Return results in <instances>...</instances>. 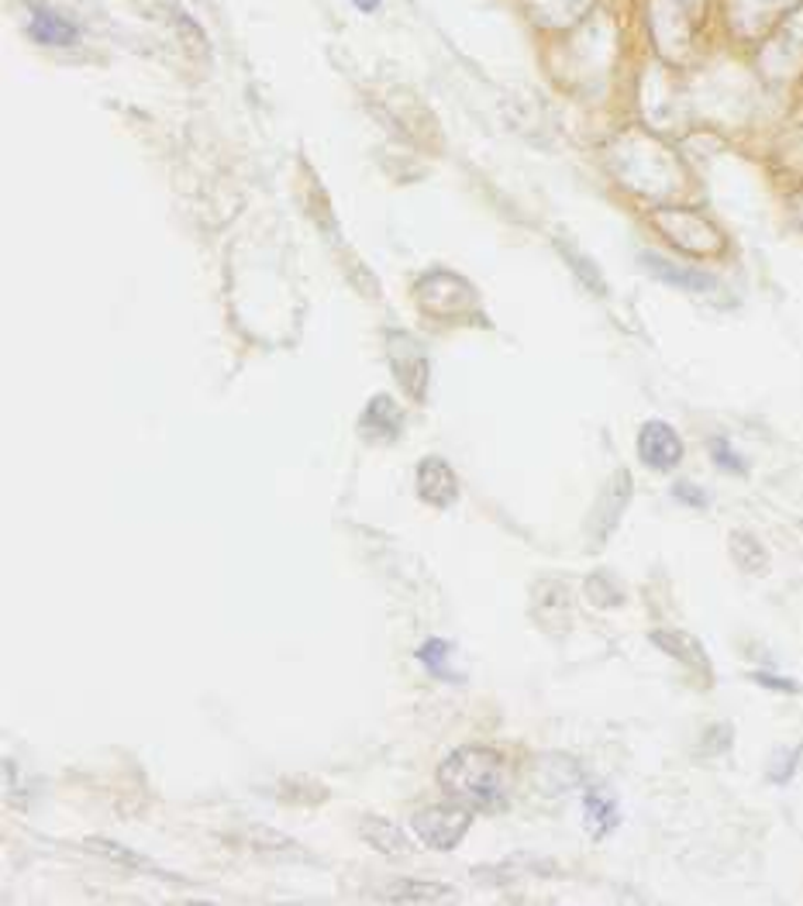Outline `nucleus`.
Returning a JSON list of instances; mask_svg holds the SVG:
<instances>
[{"label": "nucleus", "instance_id": "f257e3e1", "mask_svg": "<svg viewBox=\"0 0 803 906\" xmlns=\"http://www.w3.org/2000/svg\"><path fill=\"white\" fill-rule=\"evenodd\" d=\"M438 780L446 793L473 810L490 814L504 807V762L490 748H459L438 769Z\"/></svg>", "mask_w": 803, "mask_h": 906}, {"label": "nucleus", "instance_id": "f03ea898", "mask_svg": "<svg viewBox=\"0 0 803 906\" xmlns=\"http://www.w3.org/2000/svg\"><path fill=\"white\" fill-rule=\"evenodd\" d=\"M470 824H473V814L465 804H438V807H425L414 814L410 827H414V835H418L428 848L435 851H452L465 831H470Z\"/></svg>", "mask_w": 803, "mask_h": 906}, {"label": "nucleus", "instance_id": "7ed1b4c3", "mask_svg": "<svg viewBox=\"0 0 803 906\" xmlns=\"http://www.w3.org/2000/svg\"><path fill=\"white\" fill-rule=\"evenodd\" d=\"M638 458L656 473H669L683 462V442L672 424L666 421H645L638 431Z\"/></svg>", "mask_w": 803, "mask_h": 906}, {"label": "nucleus", "instance_id": "20e7f679", "mask_svg": "<svg viewBox=\"0 0 803 906\" xmlns=\"http://www.w3.org/2000/svg\"><path fill=\"white\" fill-rule=\"evenodd\" d=\"M418 497L435 507H452L459 497V479L452 473V465L446 458H421L418 465Z\"/></svg>", "mask_w": 803, "mask_h": 906}, {"label": "nucleus", "instance_id": "39448f33", "mask_svg": "<svg viewBox=\"0 0 803 906\" xmlns=\"http://www.w3.org/2000/svg\"><path fill=\"white\" fill-rule=\"evenodd\" d=\"M391 362H394L397 379L421 400L425 386H428V358H425L421 345L404 339V334H391Z\"/></svg>", "mask_w": 803, "mask_h": 906}, {"label": "nucleus", "instance_id": "423d86ee", "mask_svg": "<svg viewBox=\"0 0 803 906\" xmlns=\"http://www.w3.org/2000/svg\"><path fill=\"white\" fill-rule=\"evenodd\" d=\"M29 32H32L35 42H42L48 48H69L76 38H80V24H73L69 18H63L59 11H52V8L32 4Z\"/></svg>", "mask_w": 803, "mask_h": 906}, {"label": "nucleus", "instance_id": "0eeeda50", "mask_svg": "<svg viewBox=\"0 0 803 906\" xmlns=\"http://www.w3.org/2000/svg\"><path fill=\"white\" fill-rule=\"evenodd\" d=\"M649 638H652V644H656L659 652H666L669 659H676L680 665H686V669H693V672H701L704 680H711V662H707V655H704L701 644H696L690 634H683V631H669V628H656Z\"/></svg>", "mask_w": 803, "mask_h": 906}, {"label": "nucleus", "instance_id": "6e6552de", "mask_svg": "<svg viewBox=\"0 0 803 906\" xmlns=\"http://www.w3.org/2000/svg\"><path fill=\"white\" fill-rule=\"evenodd\" d=\"M641 263L649 266L659 279L672 283V287H680V290H690V294H707V290H714V287H717V283H714L707 273H701V269H690V266H680V263H672V258L656 255V252H645V255H641Z\"/></svg>", "mask_w": 803, "mask_h": 906}, {"label": "nucleus", "instance_id": "1a4fd4ad", "mask_svg": "<svg viewBox=\"0 0 803 906\" xmlns=\"http://www.w3.org/2000/svg\"><path fill=\"white\" fill-rule=\"evenodd\" d=\"M404 428V413L391 397H373L366 413H362V434L380 438V442H394Z\"/></svg>", "mask_w": 803, "mask_h": 906}, {"label": "nucleus", "instance_id": "9d476101", "mask_svg": "<svg viewBox=\"0 0 803 906\" xmlns=\"http://www.w3.org/2000/svg\"><path fill=\"white\" fill-rule=\"evenodd\" d=\"M628 497H631V476H628L625 469H620V473L610 479L607 494L601 497V517L593 521V534H597V541H604V538L617 528L620 513H625V507H628Z\"/></svg>", "mask_w": 803, "mask_h": 906}, {"label": "nucleus", "instance_id": "9b49d317", "mask_svg": "<svg viewBox=\"0 0 803 906\" xmlns=\"http://www.w3.org/2000/svg\"><path fill=\"white\" fill-rule=\"evenodd\" d=\"M583 817H586V827H590L593 838L610 835L614 827H617V820H620V810H617L614 793L604 789V786L586 789V796H583Z\"/></svg>", "mask_w": 803, "mask_h": 906}, {"label": "nucleus", "instance_id": "f8f14e48", "mask_svg": "<svg viewBox=\"0 0 803 906\" xmlns=\"http://www.w3.org/2000/svg\"><path fill=\"white\" fill-rule=\"evenodd\" d=\"M362 838H366L380 851V855H391V859L410 855L404 831H400V827H394L386 817H362Z\"/></svg>", "mask_w": 803, "mask_h": 906}, {"label": "nucleus", "instance_id": "ddd939ff", "mask_svg": "<svg viewBox=\"0 0 803 906\" xmlns=\"http://www.w3.org/2000/svg\"><path fill=\"white\" fill-rule=\"evenodd\" d=\"M386 903H431V899H446L452 896L449 886H435V883H421V879H394L391 886L376 893Z\"/></svg>", "mask_w": 803, "mask_h": 906}, {"label": "nucleus", "instance_id": "4468645a", "mask_svg": "<svg viewBox=\"0 0 803 906\" xmlns=\"http://www.w3.org/2000/svg\"><path fill=\"white\" fill-rule=\"evenodd\" d=\"M87 848H94L97 855H103V859L114 862V865H121V869H135V872H160V865H152L145 855H139V851L124 848V844H118V841L90 838V841H87Z\"/></svg>", "mask_w": 803, "mask_h": 906}, {"label": "nucleus", "instance_id": "2eb2a0df", "mask_svg": "<svg viewBox=\"0 0 803 906\" xmlns=\"http://www.w3.org/2000/svg\"><path fill=\"white\" fill-rule=\"evenodd\" d=\"M732 555L738 562V568H745V573H762V568L769 565V555L759 545V538L748 534V531H735L732 534Z\"/></svg>", "mask_w": 803, "mask_h": 906}, {"label": "nucleus", "instance_id": "dca6fc26", "mask_svg": "<svg viewBox=\"0 0 803 906\" xmlns=\"http://www.w3.org/2000/svg\"><path fill=\"white\" fill-rule=\"evenodd\" d=\"M446 655H449V641H442V638H435V641L421 644V652H418V659L425 662V669H428V672H435L438 680H449V683H455L459 676H455V672L449 669Z\"/></svg>", "mask_w": 803, "mask_h": 906}, {"label": "nucleus", "instance_id": "f3484780", "mask_svg": "<svg viewBox=\"0 0 803 906\" xmlns=\"http://www.w3.org/2000/svg\"><path fill=\"white\" fill-rule=\"evenodd\" d=\"M586 589H590L593 604H601V607H617L620 600H625V589L614 583L610 573H593L590 583H586Z\"/></svg>", "mask_w": 803, "mask_h": 906}, {"label": "nucleus", "instance_id": "a211bd4d", "mask_svg": "<svg viewBox=\"0 0 803 906\" xmlns=\"http://www.w3.org/2000/svg\"><path fill=\"white\" fill-rule=\"evenodd\" d=\"M711 458L717 462V469H724V473H732V476H741L745 473V458L724 442V438H711Z\"/></svg>", "mask_w": 803, "mask_h": 906}, {"label": "nucleus", "instance_id": "6ab92c4d", "mask_svg": "<svg viewBox=\"0 0 803 906\" xmlns=\"http://www.w3.org/2000/svg\"><path fill=\"white\" fill-rule=\"evenodd\" d=\"M759 686H766V689H776V693H787V696H793V693H800V686L793 683V680H783V676H769V672H756L752 676Z\"/></svg>", "mask_w": 803, "mask_h": 906}, {"label": "nucleus", "instance_id": "aec40b11", "mask_svg": "<svg viewBox=\"0 0 803 906\" xmlns=\"http://www.w3.org/2000/svg\"><path fill=\"white\" fill-rule=\"evenodd\" d=\"M676 500L680 504H693V507H707V497H704V489L701 486H690V483H676Z\"/></svg>", "mask_w": 803, "mask_h": 906}, {"label": "nucleus", "instance_id": "412c9836", "mask_svg": "<svg viewBox=\"0 0 803 906\" xmlns=\"http://www.w3.org/2000/svg\"><path fill=\"white\" fill-rule=\"evenodd\" d=\"M352 4H355L359 11H366V14H373V11L380 8V0H352Z\"/></svg>", "mask_w": 803, "mask_h": 906}]
</instances>
